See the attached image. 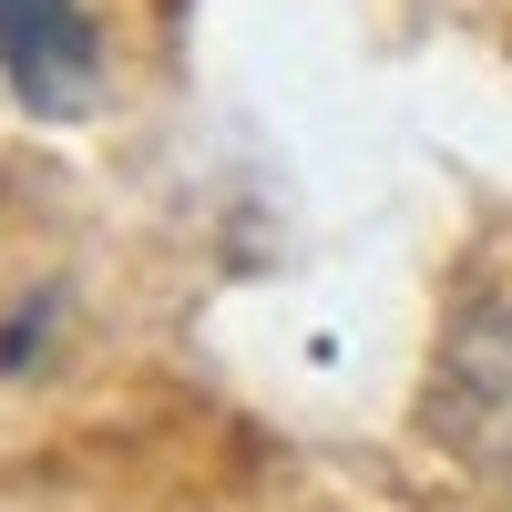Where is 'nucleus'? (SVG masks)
Returning <instances> with one entry per match:
<instances>
[{"instance_id": "obj_1", "label": "nucleus", "mask_w": 512, "mask_h": 512, "mask_svg": "<svg viewBox=\"0 0 512 512\" xmlns=\"http://www.w3.org/2000/svg\"><path fill=\"white\" fill-rule=\"evenodd\" d=\"M0 72L31 113L72 123L103 82V31L82 0H0Z\"/></svg>"}]
</instances>
